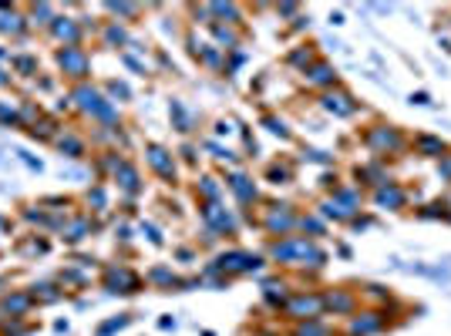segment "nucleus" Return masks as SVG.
Listing matches in <instances>:
<instances>
[{
  "instance_id": "473e14b6",
  "label": "nucleus",
  "mask_w": 451,
  "mask_h": 336,
  "mask_svg": "<svg viewBox=\"0 0 451 336\" xmlns=\"http://www.w3.org/2000/svg\"><path fill=\"white\" fill-rule=\"evenodd\" d=\"M212 31H216V37L226 44V51H229V47H236V41H239V37H236L229 27H222V24H212Z\"/></svg>"
},
{
  "instance_id": "0eeeda50",
  "label": "nucleus",
  "mask_w": 451,
  "mask_h": 336,
  "mask_svg": "<svg viewBox=\"0 0 451 336\" xmlns=\"http://www.w3.org/2000/svg\"><path fill=\"white\" fill-rule=\"evenodd\" d=\"M101 283H105V290H111V292H139L141 276L132 273L128 266H108Z\"/></svg>"
},
{
  "instance_id": "e433bc0d",
  "label": "nucleus",
  "mask_w": 451,
  "mask_h": 336,
  "mask_svg": "<svg viewBox=\"0 0 451 336\" xmlns=\"http://www.w3.org/2000/svg\"><path fill=\"white\" fill-rule=\"evenodd\" d=\"M229 131H233V124H229V122H219L216 124V135H229Z\"/></svg>"
},
{
  "instance_id": "9b49d317",
  "label": "nucleus",
  "mask_w": 451,
  "mask_h": 336,
  "mask_svg": "<svg viewBox=\"0 0 451 336\" xmlns=\"http://www.w3.org/2000/svg\"><path fill=\"white\" fill-rule=\"evenodd\" d=\"M303 81L310 84V88H320V91H330L334 84H337V71L330 67L327 61H313L307 71H303Z\"/></svg>"
},
{
  "instance_id": "f257e3e1",
  "label": "nucleus",
  "mask_w": 451,
  "mask_h": 336,
  "mask_svg": "<svg viewBox=\"0 0 451 336\" xmlns=\"http://www.w3.org/2000/svg\"><path fill=\"white\" fill-rule=\"evenodd\" d=\"M68 98L78 105L81 115H88V118H94V122H101L105 128H115V122H118V108H115V101H108V94L98 91V88H91L88 81H84V84H75Z\"/></svg>"
},
{
  "instance_id": "58836bf2",
  "label": "nucleus",
  "mask_w": 451,
  "mask_h": 336,
  "mask_svg": "<svg viewBox=\"0 0 451 336\" xmlns=\"http://www.w3.org/2000/svg\"><path fill=\"white\" fill-rule=\"evenodd\" d=\"M0 61H7V51H4V47H0Z\"/></svg>"
},
{
  "instance_id": "412c9836",
  "label": "nucleus",
  "mask_w": 451,
  "mask_h": 336,
  "mask_svg": "<svg viewBox=\"0 0 451 336\" xmlns=\"http://www.w3.org/2000/svg\"><path fill=\"white\" fill-rule=\"evenodd\" d=\"M54 7L51 4H34L31 11H27V24H41V27H51V20H54Z\"/></svg>"
},
{
  "instance_id": "f3484780",
  "label": "nucleus",
  "mask_w": 451,
  "mask_h": 336,
  "mask_svg": "<svg viewBox=\"0 0 451 336\" xmlns=\"http://www.w3.org/2000/svg\"><path fill=\"white\" fill-rule=\"evenodd\" d=\"M61 232H64V243H81V239H88L94 232V222L88 219V215H78V219H68L61 226Z\"/></svg>"
},
{
  "instance_id": "f8f14e48",
  "label": "nucleus",
  "mask_w": 451,
  "mask_h": 336,
  "mask_svg": "<svg viewBox=\"0 0 451 336\" xmlns=\"http://www.w3.org/2000/svg\"><path fill=\"white\" fill-rule=\"evenodd\" d=\"M203 219L209 222V229L219 232V235H233L236 232V222H233V215L226 212L219 202H212V205H203Z\"/></svg>"
},
{
  "instance_id": "6ab92c4d",
  "label": "nucleus",
  "mask_w": 451,
  "mask_h": 336,
  "mask_svg": "<svg viewBox=\"0 0 451 336\" xmlns=\"http://www.w3.org/2000/svg\"><path fill=\"white\" fill-rule=\"evenodd\" d=\"M196 195H199L205 205H212V202H219V195H222V185H219L216 179H209V175H205V179L196 182Z\"/></svg>"
},
{
  "instance_id": "6e6552de",
  "label": "nucleus",
  "mask_w": 451,
  "mask_h": 336,
  "mask_svg": "<svg viewBox=\"0 0 451 336\" xmlns=\"http://www.w3.org/2000/svg\"><path fill=\"white\" fill-rule=\"evenodd\" d=\"M51 37L58 41L61 47H75V44H81V20H75V17H64V14H58L54 20H51Z\"/></svg>"
},
{
  "instance_id": "5701e85b",
  "label": "nucleus",
  "mask_w": 451,
  "mask_h": 336,
  "mask_svg": "<svg viewBox=\"0 0 451 336\" xmlns=\"http://www.w3.org/2000/svg\"><path fill=\"white\" fill-rule=\"evenodd\" d=\"M88 205H91L94 212H105V209H108V192H105V185H91V188H88Z\"/></svg>"
},
{
  "instance_id": "20e7f679",
  "label": "nucleus",
  "mask_w": 451,
  "mask_h": 336,
  "mask_svg": "<svg viewBox=\"0 0 451 336\" xmlns=\"http://www.w3.org/2000/svg\"><path fill=\"white\" fill-rule=\"evenodd\" d=\"M54 61H58V67H61L64 77H71V81H78V84H84V81H88V75H91V54H88L81 44L58 47Z\"/></svg>"
},
{
  "instance_id": "2eb2a0df",
  "label": "nucleus",
  "mask_w": 451,
  "mask_h": 336,
  "mask_svg": "<svg viewBox=\"0 0 451 336\" xmlns=\"http://www.w3.org/2000/svg\"><path fill=\"white\" fill-rule=\"evenodd\" d=\"M111 179L118 182V188H122L125 195H135L141 188V182H139V168L132 165V162H122V165L111 172Z\"/></svg>"
},
{
  "instance_id": "393cba45",
  "label": "nucleus",
  "mask_w": 451,
  "mask_h": 336,
  "mask_svg": "<svg viewBox=\"0 0 451 336\" xmlns=\"http://www.w3.org/2000/svg\"><path fill=\"white\" fill-rule=\"evenodd\" d=\"M317 61V54H313V47H296V51H290V64H296V67H310V64Z\"/></svg>"
},
{
  "instance_id": "c85d7f7f",
  "label": "nucleus",
  "mask_w": 451,
  "mask_h": 336,
  "mask_svg": "<svg viewBox=\"0 0 451 336\" xmlns=\"http://www.w3.org/2000/svg\"><path fill=\"white\" fill-rule=\"evenodd\" d=\"M0 124H20V108L0 101Z\"/></svg>"
},
{
  "instance_id": "f03ea898",
  "label": "nucleus",
  "mask_w": 451,
  "mask_h": 336,
  "mask_svg": "<svg viewBox=\"0 0 451 336\" xmlns=\"http://www.w3.org/2000/svg\"><path fill=\"white\" fill-rule=\"evenodd\" d=\"M269 259L283 266H307V259H313V266H324V252L307 235H286L269 245Z\"/></svg>"
},
{
  "instance_id": "9d476101",
  "label": "nucleus",
  "mask_w": 451,
  "mask_h": 336,
  "mask_svg": "<svg viewBox=\"0 0 451 336\" xmlns=\"http://www.w3.org/2000/svg\"><path fill=\"white\" fill-rule=\"evenodd\" d=\"M320 296H324V313H334V316H347L360 303L350 290H327V292H320Z\"/></svg>"
},
{
  "instance_id": "72a5a7b5",
  "label": "nucleus",
  "mask_w": 451,
  "mask_h": 336,
  "mask_svg": "<svg viewBox=\"0 0 451 336\" xmlns=\"http://www.w3.org/2000/svg\"><path fill=\"white\" fill-rule=\"evenodd\" d=\"M111 98H122V101H128V98H132L128 84H122V81H108V101H111Z\"/></svg>"
},
{
  "instance_id": "7ed1b4c3",
  "label": "nucleus",
  "mask_w": 451,
  "mask_h": 336,
  "mask_svg": "<svg viewBox=\"0 0 451 336\" xmlns=\"http://www.w3.org/2000/svg\"><path fill=\"white\" fill-rule=\"evenodd\" d=\"M283 316L296 323H307V320H320L324 316V296L320 292H307V290H296L286 296L283 303Z\"/></svg>"
},
{
  "instance_id": "4c0bfd02",
  "label": "nucleus",
  "mask_w": 451,
  "mask_h": 336,
  "mask_svg": "<svg viewBox=\"0 0 451 336\" xmlns=\"http://www.w3.org/2000/svg\"><path fill=\"white\" fill-rule=\"evenodd\" d=\"M7 84H11V75H7V71L0 67V88H7Z\"/></svg>"
},
{
  "instance_id": "cd10ccee",
  "label": "nucleus",
  "mask_w": 451,
  "mask_h": 336,
  "mask_svg": "<svg viewBox=\"0 0 451 336\" xmlns=\"http://www.w3.org/2000/svg\"><path fill=\"white\" fill-rule=\"evenodd\" d=\"M293 336H327V330H324V323L320 320H307V323H300V326H296Z\"/></svg>"
},
{
  "instance_id": "4468645a",
  "label": "nucleus",
  "mask_w": 451,
  "mask_h": 336,
  "mask_svg": "<svg viewBox=\"0 0 451 336\" xmlns=\"http://www.w3.org/2000/svg\"><path fill=\"white\" fill-rule=\"evenodd\" d=\"M24 31H27V17L20 11H14V7H7V4H0V34L20 37Z\"/></svg>"
},
{
  "instance_id": "dca6fc26",
  "label": "nucleus",
  "mask_w": 451,
  "mask_h": 336,
  "mask_svg": "<svg viewBox=\"0 0 451 336\" xmlns=\"http://www.w3.org/2000/svg\"><path fill=\"white\" fill-rule=\"evenodd\" d=\"M226 185H229V192H233L236 199H239V205H249V202H256V185H253V179H249V175L236 172V175H229V179H226Z\"/></svg>"
},
{
  "instance_id": "7c9ffc66",
  "label": "nucleus",
  "mask_w": 451,
  "mask_h": 336,
  "mask_svg": "<svg viewBox=\"0 0 451 336\" xmlns=\"http://www.w3.org/2000/svg\"><path fill=\"white\" fill-rule=\"evenodd\" d=\"M105 11H108L111 17H135L139 14V7H135V4H108Z\"/></svg>"
},
{
  "instance_id": "4be33fe9",
  "label": "nucleus",
  "mask_w": 451,
  "mask_h": 336,
  "mask_svg": "<svg viewBox=\"0 0 451 336\" xmlns=\"http://www.w3.org/2000/svg\"><path fill=\"white\" fill-rule=\"evenodd\" d=\"M381 326H384L381 320H367V313H357V320H350V333L367 336V333H377Z\"/></svg>"
},
{
  "instance_id": "ea45409f",
  "label": "nucleus",
  "mask_w": 451,
  "mask_h": 336,
  "mask_svg": "<svg viewBox=\"0 0 451 336\" xmlns=\"http://www.w3.org/2000/svg\"><path fill=\"white\" fill-rule=\"evenodd\" d=\"M0 313H4V309H0ZM4 323H7V320H4V316H0V326H4Z\"/></svg>"
},
{
  "instance_id": "f704fd0d",
  "label": "nucleus",
  "mask_w": 451,
  "mask_h": 336,
  "mask_svg": "<svg viewBox=\"0 0 451 336\" xmlns=\"http://www.w3.org/2000/svg\"><path fill=\"white\" fill-rule=\"evenodd\" d=\"M128 326V316H118V320H108L101 330H98V336H111V333H118V330H125Z\"/></svg>"
},
{
  "instance_id": "bb28decb",
  "label": "nucleus",
  "mask_w": 451,
  "mask_h": 336,
  "mask_svg": "<svg viewBox=\"0 0 451 336\" xmlns=\"http://www.w3.org/2000/svg\"><path fill=\"white\" fill-rule=\"evenodd\" d=\"M209 14L229 17V24H239V7H233V4H209Z\"/></svg>"
},
{
  "instance_id": "39448f33",
  "label": "nucleus",
  "mask_w": 451,
  "mask_h": 336,
  "mask_svg": "<svg viewBox=\"0 0 451 336\" xmlns=\"http://www.w3.org/2000/svg\"><path fill=\"white\" fill-rule=\"evenodd\" d=\"M296 222H300V212H296L293 205L280 202V205H269V209H266L263 229L269 232V235H280V239H286V235L296 229Z\"/></svg>"
},
{
  "instance_id": "a211bd4d",
  "label": "nucleus",
  "mask_w": 451,
  "mask_h": 336,
  "mask_svg": "<svg viewBox=\"0 0 451 336\" xmlns=\"http://www.w3.org/2000/svg\"><path fill=\"white\" fill-rule=\"evenodd\" d=\"M54 145H58V152L68 155V158H84V138L81 135H58L54 138Z\"/></svg>"
},
{
  "instance_id": "b1692460",
  "label": "nucleus",
  "mask_w": 451,
  "mask_h": 336,
  "mask_svg": "<svg viewBox=\"0 0 451 336\" xmlns=\"http://www.w3.org/2000/svg\"><path fill=\"white\" fill-rule=\"evenodd\" d=\"M11 67H14L17 75H24V77L37 75V61H34V58H27V54H17V58H11Z\"/></svg>"
},
{
  "instance_id": "423d86ee",
  "label": "nucleus",
  "mask_w": 451,
  "mask_h": 336,
  "mask_svg": "<svg viewBox=\"0 0 451 336\" xmlns=\"http://www.w3.org/2000/svg\"><path fill=\"white\" fill-rule=\"evenodd\" d=\"M364 138H367V145H371L377 155H394L405 148V135H401L394 124H374Z\"/></svg>"
},
{
  "instance_id": "1a4fd4ad",
  "label": "nucleus",
  "mask_w": 451,
  "mask_h": 336,
  "mask_svg": "<svg viewBox=\"0 0 451 336\" xmlns=\"http://www.w3.org/2000/svg\"><path fill=\"white\" fill-rule=\"evenodd\" d=\"M145 162H148V168L155 172L158 179L175 182V158H172L169 148H162V145H148V148H145Z\"/></svg>"
},
{
  "instance_id": "ddd939ff",
  "label": "nucleus",
  "mask_w": 451,
  "mask_h": 336,
  "mask_svg": "<svg viewBox=\"0 0 451 336\" xmlns=\"http://www.w3.org/2000/svg\"><path fill=\"white\" fill-rule=\"evenodd\" d=\"M31 306H34L31 292L14 290V292H7V296H4L0 309H4V313H11V320H20V316H27V313H31Z\"/></svg>"
},
{
  "instance_id": "c756f323",
  "label": "nucleus",
  "mask_w": 451,
  "mask_h": 336,
  "mask_svg": "<svg viewBox=\"0 0 451 336\" xmlns=\"http://www.w3.org/2000/svg\"><path fill=\"white\" fill-rule=\"evenodd\" d=\"M266 175H269V182H273V185H286L293 172H290V165H269V172H266Z\"/></svg>"
},
{
  "instance_id": "a878e982",
  "label": "nucleus",
  "mask_w": 451,
  "mask_h": 336,
  "mask_svg": "<svg viewBox=\"0 0 451 336\" xmlns=\"http://www.w3.org/2000/svg\"><path fill=\"white\" fill-rule=\"evenodd\" d=\"M145 279H148V283H158V286H169V290H172V286H179V279H175L165 266H155V269L145 276Z\"/></svg>"
},
{
  "instance_id": "2f4dec72",
  "label": "nucleus",
  "mask_w": 451,
  "mask_h": 336,
  "mask_svg": "<svg viewBox=\"0 0 451 336\" xmlns=\"http://www.w3.org/2000/svg\"><path fill=\"white\" fill-rule=\"evenodd\" d=\"M418 145L428 152V158H435V155L445 152V141H435V138H418Z\"/></svg>"
},
{
  "instance_id": "aec40b11",
  "label": "nucleus",
  "mask_w": 451,
  "mask_h": 336,
  "mask_svg": "<svg viewBox=\"0 0 451 336\" xmlns=\"http://www.w3.org/2000/svg\"><path fill=\"white\" fill-rule=\"evenodd\" d=\"M101 41H105L108 47H122V44H128V31H125L118 20H108L105 31H101Z\"/></svg>"
},
{
  "instance_id": "c9c22d12",
  "label": "nucleus",
  "mask_w": 451,
  "mask_h": 336,
  "mask_svg": "<svg viewBox=\"0 0 451 336\" xmlns=\"http://www.w3.org/2000/svg\"><path fill=\"white\" fill-rule=\"evenodd\" d=\"M24 252H37V256H44V252H47V243H44V239H31V243L24 245Z\"/></svg>"
}]
</instances>
